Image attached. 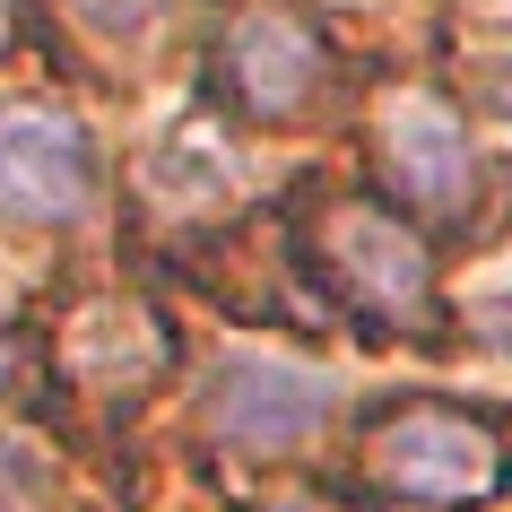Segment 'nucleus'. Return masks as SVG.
I'll list each match as a JSON object with an SVG mask.
<instances>
[{"label": "nucleus", "instance_id": "8", "mask_svg": "<svg viewBox=\"0 0 512 512\" xmlns=\"http://www.w3.org/2000/svg\"><path fill=\"white\" fill-rule=\"evenodd\" d=\"M460 79H469V96H478L486 113H512V35L460 44Z\"/></svg>", "mask_w": 512, "mask_h": 512}, {"label": "nucleus", "instance_id": "1", "mask_svg": "<svg viewBox=\"0 0 512 512\" xmlns=\"http://www.w3.org/2000/svg\"><path fill=\"white\" fill-rule=\"evenodd\" d=\"M287 261L330 313L382 330V339H434L443 287H434V243L408 226L382 191L313 183L287 217Z\"/></svg>", "mask_w": 512, "mask_h": 512}, {"label": "nucleus", "instance_id": "10", "mask_svg": "<svg viewBox=\"0 0 512 512\" xmlns=\"http://www.w3.org/2000/svg\"><path fill=\"white\" fill-rule=\"evenodd\" d=\"M478 330L495 339V348H512V296H495V304H486V313H478Z\"/></svg>", "mask_w": 512, "mask_h": 512}, {"label": "nucleus", "instance_id": "11", "mask_svg": "<svg viewBox=\"0 0 512 512\" xmlns=\"http://www.w3.org/2000/svg\"><path fill=\"white\" fill-rule=\"evenodd\" d=\"M252 512H339V504H322V495H278V504H252Z\"/></svg>", "mask_w": 512, "mask_h": 512}, {"label": "nucleus", "instance_id": "2", "mask_svg": "<svg viewBox=\"0 0 512 512\" xmlns=\"http://www.w3.org/2000/svg\"><path fill=\"white\" fill-rule=\"evenodd\" d=\"M356 486L408 512H486L512 495V426L452 391H391L356 417Z\"/></svg>", "mask_w": 512, "mask_h": 512}, {"label": "nucleus", "instance_id": "5", "mask_svg": "<svg viewBox=\"0 0 512 512\" xmlns=\"http://www.w3.org/2000/svg\"><path fill=\"white\" fill-rule=\"evenodd\" d=\"M382 183H391V209L426 235V226H460L478 217V183H486V157L469 122L434 96H408V105L382 113Z\"/></svg>", "mask_w": 512, "mask_h": 512}, {"label": "nucleus", "instance_id": "4", "mask_svg": "<svg viewBox=\"0 0 512 512\" xmlns=\"http://www.w3.org/2000/svg\"><path fill=\"white\" fill-rule=\"evenodd\" d=\"M330 374L296 365V356H226L200 391V426L226 443V452H252V460H287L304 452L313 434L330 426Z\"/></svg>", "mask_w": 512, "mask_h": 512}, {"label": "nucleus", "instance_id": "3", "mask_svg": "<svg viewBox=\"0 0 512 512\" xmlns=\"http://www.w3.org/2000/svg\"><path fill=\"white\" fill-rule=\"evenodd\" d=\"M348 61L330 44V27L304 0H226L200 53V87L217 113H235L252 131H304L339 105Z\"/></svg>", "mask_w": 512, "mask_h": 512}, {"label": "nucleus", "instance_id": "7", "mask_svg": "<svg viewBox=\"0 0 512 512\" xmlns=\"http://www.w3.org/2000/svg\"><path fill=\"white\" fill-rule=\"evenodd\" d=\"M61 365L87 382H105L113 400H131V391H148L165 365V330L139 313V304H96V313H79V330L61 339Z\"/></svg>", "mask_w": 512, "mask_h": 512}, {"label": "nucleus", "instance_id": "6", "mask_svg": "<svg viewBox=\"0 0 512 512\" xmlns=\"http://www.w3.org/2000/svg\"><path fill=\"white\" fill-rule=\"evenodd\" d=\"M96 209V139L53 105H0V217L79 226Z\"/></svg>", "mask_w": 512, "mask_h": 512}, {"label": "nucleus", "instance_id": "9", "mask_svg": "<svg viewBox=\"0 0 512 512\" xmlns=\"http://www.w3.org/2000/svg\"><path fill=\"white\" fill-rule=\"evenodd\" d=\"M70 9H79L87 27H113V35H122V27H139V18H148L157 0H70Z\"/></svg>", "mask_w": 512, "mask_h": 512}, {"label": "nucleus", "instance_id": "12", "mask_svg": "<svg viewBox=\"0 0 512 512\" xmlns=\"http://www.w3.org/2000/svg\"><path fill=\"white\" fill-rule=\"evenodd\" d=\"M9 35H18V0H0V53H9Z\"/></svg>", "mask_w": 512, "mask_h": 512}]
</instances>
